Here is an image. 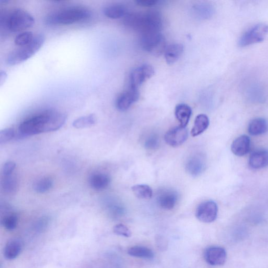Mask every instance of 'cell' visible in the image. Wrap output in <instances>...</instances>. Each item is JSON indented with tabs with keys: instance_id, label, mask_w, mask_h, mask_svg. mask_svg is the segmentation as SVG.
Here are the masks:
<instances>
[{
	"instance_id": "obj_1",
	"label": "cell",
	"mask_w": 268,
	"mask_h": 268,
	"mask_svg": "<svg viewBox=\"0 0 268 268\" xmlns=\"http://www.w3.org/2000/svg\"><path fill=\"white\" fill-rule=\"evenodd\" d=\"M67 116L54 110H47L31 117L20 123L19 133L24 136L54 132L64 125Z\"/></svg>"
},
{
	"instance_id": "obj_2",
	"label": "cell",
	"mask_w": 268,
	"mask_h": 268,
	"mask_svg": "<svg viewBox=\"0 0 268 268\" xmlns=\"http://www.w3.org/2000/svg\"><path fill=\"white\" fill-rule=\"evenodd\" d=\"M125 24L141 35L160 33L163 26L161 14L155 11L144 13H129L125 17Z\"/></svg>"
},
{
	"instance_id": "obj_3",
	"label": "cell",
	"mask_w": 268,
	"mask_h": 268,
	"mask_svg": "<svg viewBox=\"0 0 268 268\" xmlns=\"http://www.w3.org/2000/svg\"><path fill=\"white\" fill-rule=\"evenodd\" d=\"M91 15L90 10L86 7H70L50 13L46 17L45 22L51 25H70L84 21Z\"/></svg>"
},
{
	"instance_id": "obj_4",
	"label": "cell",
	"mask_w": 268,
	"mask_h": 268,
	"mask_svg": "<svg viewBox=\"0 0 268 268\" xmlns=\"http://www.w3.org/2000/svg\"><path fill=\"white\" fill-rule=\"evenodd\" d=\"M35 23V18L26 10L15 8L1 15V24L9 31L15 33L21 32Z\"/></svg>"
},
{
	"instance_id": "obj_5",
	"label": "cell",
	"mask_w": 268,
	"mask_h": 268,
	"mask_svg": "<svg viewBox=\"0 0 268 268\" xmlns=\"http://www.w3.org/2000/svg\"><path fill=\"white\" fill-rule=\"evenodd\" d=\"M45 40V37L43 35H36L32 42L28 45L19 47L11 51L6 58L7 64L15 66L30 58L42 47Z\"/></svg>"
},
{
	"instance_id": "obj_6",
	"label": "cell",
	"mask_w": 268,
	"mask_h": 268,
	"mask_svg": "<svg viewBox=\"0 0 268 268\" xmlns=\"http://www.w3.org/2000/svg\"><path fill=\"white\" fill-rule=\"evenodd\" d=\"M140 43L144 50L157 57L163 54L167 48L166 39L160 33L141 35Z\"/></svg>"
},
{
	"instance_id": "obj_7",
	"label": "cell",
	"mask_w": 268,
	"mask_h": 268,
	"mask_svg": "<svg viewBox=\"0 0 268 268\" xmlns=\"http://www.w3.org/2000/svg\"><path fill=\"white\" fill-rule=\"evenodd\" d=\"M268 34V25L265 23L258 24L246 31L239 41V45L244 47L262 42Z\"/></svg>"
},
{
	"instance_id": "obj_8",
	"label": "cell",
	"mask_w": 268,
	"mask_h": 268,
	"mask_svg": "<svg viewBox=\"0 0 268 268\" xmlns=\"http://www.w3.org/2000/svg\"><path fill=\"white\" fill-rule=\"evenodd\" d=\"M218 207L217 204L213 201H205L201 203L196 210V217L200 221L210 223L217 218Z\"/></svg>"
},
{
	"instance_id": "obj_9",
	"label": "cell",
	"mask_w": 268,
	"mask_h": 268,
	"mask_svg": "<svg viewBox=\"0 0 268 268\" xmlns=\"http://www.w3.org/2000/svg\"><path fill=\"white\" fill-rule=\"evenodd\" d=\"M154 74L153 68L144 65L134 69L130 77L131 89L138 90L144 82L151 78Z\"/></svg>"
},
{
	"instance_id": "obj_10",
	"label": "cell",
	"mask_w": 268,
	"mask_h": 268,
	"mask_svg": "<svg viewBox=\"0 0 268 268\" xmlns=\"http://www.w3.org/2000/svg\"><path fill=\"white\" fill-rule=\"evenodd\" d=\"M188 138L187 129L180 126L170 129L164 135L165 141L169 145L173 147L182 145Z\"/></svg>"
},
{
	"instance_id": "obj_11",
	"label": "cell",
	"mask_w": 268,
	"mask_h": 268,
	"mask_svg": "<svg viewBox=\"0 0 268 268\" xmlns=\"http://www.w3.org/2000/svg\"><path fill=\"white\" fill-rule=\"evenodd\" d=\"M205 261L213 266L224 265L227 259V253L224 249L219 246H211L204 252Z\"/></svg>"
},
{
	"instance_id": "obj_12",
	"label": "cell",
	"mask_w": 268,
	"mask_h": 268,
	"mask_svg": "<svg viewBox=\"0 0 268 268\" xmlns=\"http://www.w3.org/2000/svg\"><path fill=\"white\" fill-rule=\"evenodd\" d=\"M139 96L138 90L130 89L122 93L117 100V108L120 111L128 110L134 103L138 100Z\"/></svg>"
},
{
	"instance_id": "obj_13",
	"label": "cell",
	"mask_w": 268,
	"mask_h": 268,
	"mask_svg": "<svg viewBox=\"0 0 268 268\" xmlns=\"http://www.w3.org/2000/svg\"><path fill=\"white\" fill-rule=\"evenodd\" d=\"M157 200L161 208L171 210L174 208L178 201V194L173 190H162L158 194Z\"/></svg>"
},
{
	"instance_id": "obj_14",
	"label": "cell",
	"mask_w": 268,
	"mask_h": 268,
	"mask_svg": "<svg viewBox=\"0 0 268 268\" xmlns=\"http://www.w3.org/2000/svg\"><path fill=\"white\" fill-rule=\"evenodd\" d=\"M205 168V160L200 154H196L191 157L185 166L187 172L193 177L199 176L203 172Z\"/></svg>"
},
{
	"instance_id": "obj_15",
	"label": "cell",
	"mask_w": 268,
	"mask_h": 268,
	"mask_svg": "<svg viewBox=\"0 0 268 268\" xmlns=\"http://www.w3.org/2000/svg\"><path fill=\"white\" fill-rule=\"evenodd\" d=\"M251 147V139L249 136L243 135L237 138L232 143L231 150L235 155L245 156L248 153Z\"/></svg>"
},
{
	"instance_id": "obj_16",
	"label": "cell",
	"mask_w": 268,
	"mask_h": 268,
	"mask_svg": "<svg viewBox=\"0 0 268 268\" xmlns=\"http://www.w3.org/2000/svg\"><path fill=\"white\" fill-rule=\"evenodd\" d=\"M23 243L17 239L9 240L6 244L4 249V256L8 260H14L21 253Z\"/></svg>"
},
{
	"instance_id": "obj_17",
	"label": "cell",
	"mask_w": 268,
	"mask_h": 268,
	"mask_svg": "<svg viewBox=\"0 0 268 268\" xmlns=\"http://www.w3.org/2000/svg\"><path fill=\"white\" fill-rule=\"evenodd\" d=\"M250 166L253 169H259L268 166V151L265 150L253 152L249 160Z\"/></svg>"
},
{
	"instance_id": "obj_18",
	"label": "cell",
	"mask_w": 268,
	"mask_h": 268,
	"mask_svg": "<svg viewBox=\"0 0 268 268\" xmlns=\"http://www.w3.org/2000/svg\"><path fill=\"white\" fill-rule=\"evenodd\" d=\"M90 186L96 190L106 189L109 185L111 179L108 174L97 173L92 174L89 180Z\"/></svg>"
},
{
	"instance_id": "obj_19",
	"label": "cell",
	"mask_w": 268,
	"mask_h": 268,
	"mask_svg": "<svg viewBox=\"0 0 268 268\" xmlns=\"http://www.w3.org/2000/svg\"><path fill=\"white\" fill-rule=\"evenodd\" d=\"M175 116L180 126L186 128L192 115V109L187 105L180 104L175 109Z\"/></svg>"
},
{
	"instance_id": "obj_20",
	"label": "cell",
	"mask_w": 268,
	"mask_h": 268,
	"mask_svg": "<svg viewBox=\"0 0 268 268\" xmlns=\"http://www.w3.org/2000/svg\"><path fill=\"white\" fill-rule=\"evenodd\" d=\"M183 51V46L180 44H172L168 46L164 52L167 63L169 65L176 63L182 56Z\"/></svg>"
},
{
	"instance_id": "obj_21",
	"label": "cell",
	"mask_w": 268,
	"mask_h": 268,
	"mask_svg": "<svg viewBox=\"0 0 268 268\" xmlns=\"http://www.w3.org/2000/svg\"><path fill=\"white\" fill-rule=\"evenodd\" d=\"M105 15L111 19H119L125 17L128 13L126 6L122 4L108 5L104 9Z\"/></svg>"
},
{
	"instance_id": "obj_22",
	"label": "cell",
	"mask_w": 268,
	"mask_h": 268,
	"mask_svg": "<svg viewBox=\"0 0 268 268\" xmlns=\"http://www.w3.org/2000/svg\"><path fill=\"white\" fill-rule=\"evenodd\" d=\"M268 130L267 121L263 118H256L250 123L248 131L251 135L257 136L265 134Z\"/></svg>"
},
{
	"instance_id": "obj_23",
	"label": "cell",
	"mask_w": 268,
	"mask_h": 268,
	"mask_svg": "<svg viewBox=\"0 0 268 268\" xmlns=\"http://www.w3.org/2000/svg\"><path fill=\"white\" fill-rule=\"evenodd\" d=\"M210 125L208 117L205 115H200L196 118L194 125L191 132L192 136L196 137L200 135L207 130Z\"/></svg>"
},
{
	"instance_id": "obj_24",
	"label": "cell",
	"mask_w": 268,
	"mask_h": 268,
	"mask_svg": "<svg viewBox=\"0 0 268 268\" xmlns=\"http://www.w3.org/2000/svg\"><path fill=\"white\" fill-rule=\"evenodd\" d=\"M128 254L134 257L145 260H152L154 257V254L152 250L143 246H134L128 251Z\"/></svg>"
},
{
	"instance_id": "obj_25",
	"label": "cell",
	"mask_w": 268,
	"mask_h": 268,
	"mask_svg": "<svg viewBox=\"0 0 268 268\" xmlns=\"http://www.w3.org/2000/svg\"><path fill=\"white\" fill-rule=\"evenodd\" d=\"M132 190L134 194L138 199L148 200L152 198V190L148 185L137 184L134 185Z\"/></svg>"
},
{
	"instance_id": "obj_26",
	"label": "cell",
	"mask_w": 268,
	"mask_h": 268,
	"mask_svg": "<svg viewBox=\"0 0 268 268\" xmlns=\"http://www.w3.org/2000/svg\"><path fill=\"white\" fill-rule=\"evenodd\" d=\"M1 187L3 191L7 194H12L16 192L18 181L15 175L12 174L11 176L3 177Z\"/></svg>"
},
{
	"instance_id": "obj_27",
	"label": "cell",
	"mask_w": 268,
	"mask_h": 268,
	"mask_svg": "<svg viewBox=\"0 0 268 268\" xmlns=\"http://www.w3.org/2000/svg\"><path fill=\"white\" fill-rule=\"evenodd\" d=\"M96 121L97 118L95 115H90L76 119L74 121L73 126L77 129H86L95 125Z\"/></svg>"
},
{
	"instance_id": "obj_28",
	"label": "cell",
	"mask_w": 268,
	"mask_h": 268,
	"mask_svg": "<svg viewBox=\"0 0 268 268\" xmlns=\"http://www.w3.org/2000/svg\"><path fill=\"white\" fill-rule=\"evenodd\" d=\"M54 181L49 177H45L39 179L34 184V190L39 193H44L52 188Z\"/></svg>"
},
{
	"instance_id": "obj_29",
	"label": "cell",
	"mask_w": 268,
	"mask_h": 268,
	"mask_svg": "<svg viewBox=\"0 0 268 268\" xmlns=\"http://www.w3.org/2000/svg\"><path fill=\"white\" fill-rule=\"evenodd\" d=\"M34 37L32 32L27 31L17 35L15 38L14 43L18 47H23L32 42Z\"/></svg>"
},
{
	"instance_id": "obj_30",
	"label": "cell",
	"mask_w": 268,
	"mask_h": 268,
	"mask_svg": "<svg viewBox=\"0 0 268 268\" xmlns=\"http://www.w3.org/2000/svg\"><path fill=\"white\" fill-rule=\"evenodd\" d=\"M4 228L7 231H13L18 224L17 216L15 214H9L5 216L2 221Z\"/></svg>"
},
{
	"instance_id": "obj_31",
	"label": "cell",
	"mask_w": 268,
	"mask_h": 268,
	"mask_svg": "<svg viewBox=\"0 0 268 268\" xmlns=\"http://www.w3.org/2000/svg\"><path fill=\"white\" fill-rule=\"evenodd\" d=\"M159 145V140L156 134H152L149 135L144 142L145 147L149 150L155 149Z\"/></svg>"
},
{
	"instance_id": "obj_32",
	"label": "cell",
	"mask_w": 268,
	"mask_h": 268,
	"mask_svg": "<svg viewBox=\"0 0 268 268\" xmlns=\"http://www.w3.org/2000/svg\"><path fill=\"white\" fill-rule=\"evenodd\" d=\"M15 133L14 129L7 128L0 132V144L5 143L11 140L15 137Z\"/></svg>"
},
{
	"instance_id": "obj_33",
	"label": "cell",
	"mask_w": 268,
	"mask_h": 268,
	"mask_svg": "<svg viewBox=\"0 0 268 268\" xmlns=\"http://www.w3.org/2000/svg\"><path fill=\"white\" fill-rule=\"evenodd\" d=\"M113 231L117 235L126 237V238H129L132 236V233L128 227L122 224L116 225L113 228Z\"/></svg>"
},
{
	"instance_id": "obj_34",
	"label": "cell",
	"mask_w": 268,
	"mask_h": 268,
	"mask_svg": "<svg viewBox=\"0 0 268 268\" xmlns=\"http://www.w3.org/2000/svg\"><path fill=\"white\" fill-rule=\"evenodd\" d=\"M16 168V164L12 161L6 162L2 168V174L3 177H7L12 175Z\"/></svg>"
},
{
	"instance_id": "obj_35",
	"label": "cell",
	"mask_w": 268,
	"mask_h": 268,
	"mask_svg": "<svg viewBox=\"0 0 268 268\" xmlns=\"http://www.w3.org/2000/svg\"><path fill=\"white\" fill-rule=\"evenodd\" d=\"M156 244L158 249L161 251H166L168 247L167 240L163 236L157 235L155 238Z\"/></svg>"
},
{
	"instance_id": "obj_36",
	"label": "cell",
	"mask_w": 268,
	"mask_h": 268,
	"mask_svg": "<svg viewBox=\"0 0 268 268\" xmlns=\"http://www.w3.org/2000/svg\"><path fill=\"white\" fill-rule=\"evenodd\" d=\"M160 1L158 0H137L135 3L140 6L150 7L156 6L159 4Z\"/></svg>"
},
{
	"instance_id": "obj_37",
	"label": "cell",
	"mask_w": 268,
	"mask_h": 268,
	"mask_svg": "<svg viewBox=\"0 0 268 268\" xmlns=\"http://www.w3.org/2000/svg\"><path fill=\"white\" fill-rule=\"evenodd\" d=\"M48 220L46 218H42L39 220L36 224V228L38 230H43L48 224Z\"/></svg>"
},
{
	"instance_id": "obj_38",
	"label": "cell",
	"mask_w": 268,
	"mask_h": 268,
	"mask_svg": "<svg viewBox=\"0 0 268 268\" xmlns=\"http://www.w3.org/2000/svg\"><path fill=\"white\" fill-rule=\"evenodd\" d=\"M7 78V74L5 72L3 71H1V74H0V84L2 86L4 83Z\"/></svg>"
}]
</instances>
